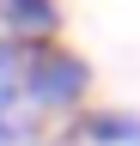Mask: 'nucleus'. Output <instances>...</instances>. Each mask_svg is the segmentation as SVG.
I'll return each mask as SVG.
<instances>
[{
  "label": "nucleus",
  "instance_id": "obj_2",
  "mask_svg": "<svg viewBox=\"0 0 140 146\" xmlns=\"http://www.w3.org/2000/svg\"><path fill=\"white\" fill-rule=\"evenodd\" d=\"M61 31V6L55 0H0V36H12L19 49L55 43Z\"/></svg>",
  "mask_w": 140,
  "mask_h": 146
},
{
  "label": "nucleus",
  "instance_id": "obj_3",
  "mask_svg": "<svg viewBox=\"0 0 140 146\" xmlns=\"http://www.w3.org/2000/svg\"><path fill=\"white\" fill-rule=\"evenodd\" d=\"M73 140L85 146H140V116H122V110H85Z\"/></svg>",
  "mask_w": 140,
  "mask_h": 146
},
{
  "label": "nucleus",
  "instance_id": "obj_5",
  "mask_svg": "<svg viewBox=\"0 0 140 146\" xmlns=\"http://www.w3.org/2000/svg\"><path fill=\"white\" fill-rule=\"evenodd\" d=\"M0 146H25V134H19V128H12L6 116H0Z\"/></svg>",
  "mask_w": 140,
  "mask_h": 146
},
{
  "label": "nucleus",
  "instance_id": "obj_1",
  "mask_svg": "<svg viewBox=\"0 0 140 146\" xmlns=\"http://www.w3.org/2000/svg\"><path fill=\"white\" fill-rule=\"evenodd\" d=\"M85 91H92V67H85L73 49H61V43H37V49H25V61H19L6 122L19 128V110H31V116H61V110H73ZM19 134H25V128H19Z\"/></svg>",
  "mask_w": 140,
  "mask_h": 146
},
{
  "label": "nucleus",
  "instance_id": "obj_4",
  "mask_svg": "<svg viewBox=\"0 0 140 146\" xmlns=\"http://www.w3.org/2000/svg\"><path fill=\"white\" fill-rule=\"evenodd\" d=\"M19 61H25V49L12 43V36H0V116H6V104H12V79H19Z\"/></svg>",
  "mask_w": 140,
  "mask_h": 146
}]
</instances>
